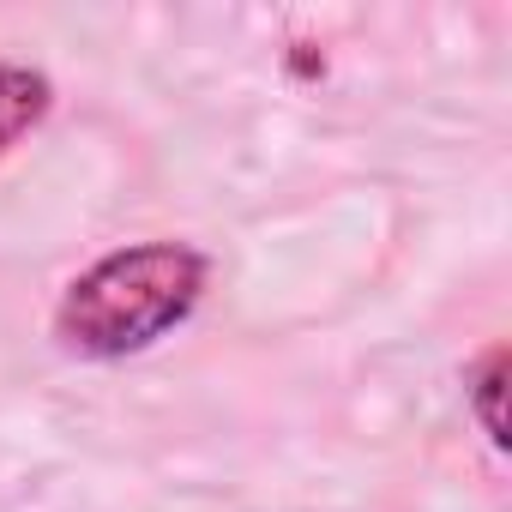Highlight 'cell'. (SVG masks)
I'll list each match as a JSON object with an SVG mask.
<instances>
[{
  "instance_id": "1",
  "label": "cell",
  "mask_w": 512,
  "mask_h": 512,
  "mask_svg": "<svg viewBox=\"0 0 512 512\" xmlns=\"http://www.w3.org/2000/svg\"><path fill=\"white\" fill-rule=\"evenodd\" d=\"M211 278V260L193 241H133L85 266L55 302V338L73 356L121 362L187 326Z\"/></svg>"
},
{
  "instance_id": "2",
  "label": "cell",
  "mask_w": 512,
  "mask_h": 512,
  "mask_svg": "<svg viewBox=\"0 0 512 512\" xmlns=\"http://www.w3.org/2000/svg\"><path fill=\"white\" fill-rule=\"evenodd\" d=\"M49 109H55L49 73H37L25 61H0V157H7L19 139H31Z\"/></svg>"
},
{
  "instance_id": "3",
  "label": "cell",
  "mask_w": 512,
  "mask_h": 512,
  "mask_svg": "<svg viewBox=\"0 0 512 512\" xmlns=\"http://www.w3.org/2000/svg\"><path fill=\"white\" fill-rule=\"evenodd\" d=\"M506 344H488L470 368H464V392H470V410H476V422H482V434H488V446L494 452H506V410H500V398H506Z\"/></svg>"
}]
</instances>
